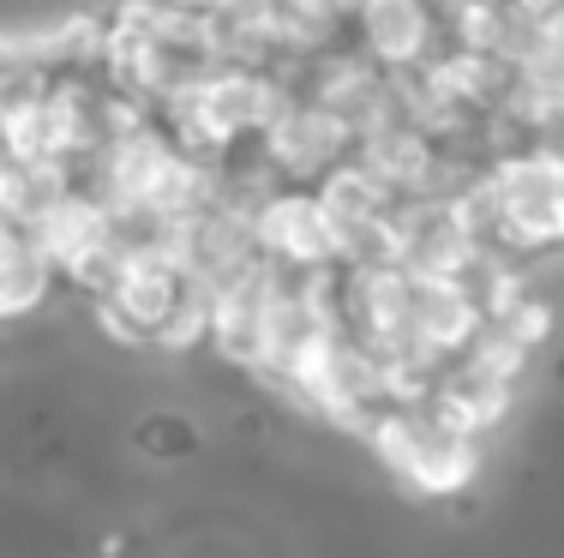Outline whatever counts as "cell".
Segmentation results:
<instances>
[{
  "instance_id": "cell-11",
  "label": "cell",
  "mask_w": 564,
  "mask_h": 558,
  "mask_svg": "<svg viewBox=\"0 0 564 558\" xmlns=\"http://www.w3.org/2000/svg\"><path fill=\"white\" fill-rule=\"evenodd\" d=\"M499 330H505L510 342H522V349H541L546 330H553V307H546V300H522L517 313L499 318Z\"/></svg>"
},
{
  "instance_id": "cell-4",
  "label": "cell",
  "mask_w": 564,
  "mask_h": 558,
  "mask_svg": "<svg viewBox=\"0 0 564 558\" xmlns=\"http://www.w3.org/2000/svg\"><path fill=\"white\" fill-rule=\"evenodd\" d=\"M186 295V276L169 271V264H132L127 276H120V288L97 300V318L102 330L120 342H156V330L169 325V313L181 307Z\"/></svg>"
},
{
  "instance_id": "cell-2",
  "label": "cell",
  "mask_w": 564,
  "mask_h": 558,
  "mask_svg": "<svg viewBox=\"0 0 564 558\" xmlns=\"http://www.w3.org/2000/svg\"><path fill=\"white\" fill-rule=\"evenodd\" d=\"M492 193H499V247H558L564 241V156L546 144L517 151L492 168Z\"/></svg>"
},
{
  "instance_id": "cell-12",
  "label": "cell",
  "mask_w": 564,
  "mask_h": 558,
  "mask_svg": "<svg viewBox=\"0 0 564 558\" xmlns=\"http://www.w3.org/2000/svg\"><path fill=\"white\" fill-rule=\"evenodd\" d=\"M12 73V55H7V36H0V78Z\"/></svg>"
},
{
  "instance_id": "cell-9",
  "label": "cell",
  "mask_w": 564,
  "mask_h": 558,
  "mask_svg": "<svg viewBox=\"0 0 564 558\" xmlns=\"http://www.w3.org/2000/svg\"><path fill=\"white\" fill-rule=\"evenodd\" d=\"M505 408H510V384L487 379V372H475V366L463 361L451 379L433 384V408H426V415L445 420L451 433L475 438V433H487L492 420H505Z\"/></svg>"
},
{
  "instance_id": "cell-3",
  "label": "cell",
  "mask_w": 564,
  "mask_h": 558,
  "mask_svg": "<svg viewBox=\"0 0 564 558\" xmlns=\"http://www.w3.org/2000/svg\"><path fill=\"white\" fill-rule=\"evenodd\" d=\"M252 241H259V252L271 264L282 259L294 271H325L337 259V234H330L318 193H271L252 210Z\"/></svg>"
},
{
  "instance_id": "cell-5",
  "label": "cell",
  "mask_w": 564,
  "mask_h": 558,
  "mask_svg": "<svg viewBox=\"0 0 564 558\" xmlns=\"http://www.w3.org/2000/svg\"><path fill=\"white\" fill-rule=\"evenodd\" d=\"M276 264L264 259L252 276H240L235 288H223L217 300H210V342L228 354V361L264 366V318H271V295H276Z\"/></svg>"
},
{
  "instance_id": "cell-6",
  "label": "cell",
  "mask_w": 564,
  "mask_h": 558,
  "mask_svg": "<svg viewBox=\"0 0 564 558\" xmlns=\"http://www.w3.org/2000/svg\"><path fill=\"white\" fill-rule=\"evenodd\" d=\"M414 283V342L421 354H456L487 330L475 288L451 283V276H409Z\"/></svg>"
},
{
  "instance_id": "cell-7",
  "label": "cell",
  "mask_w": 564,
  "mask_h": 558,
  "mask_svg": "<svg viewBox=\"0 0 564 558\" xmlns=\"http://www.w3.org/2000/svg\"><path fill=\"white\" fill-rule=\"evenodd\" d=\"M348 144L355 139H348L318 102H294V109L264 132V156H271L276 168H289V175H330Z\"/></svg>"
},
{
  "instance_id": "cell-1",
  "label": "cell",
  "mask_w": 564,
  "mask_h": 558,
  "mask_svg": "<svg viewBox=\"0 0 564 558\" xmlns=\"http://www.w3.org/2000/svg\"><path fill=\"white\" fill-rule=\"evenodd\" d=\"M367 438L379 445V457L391 462V469L414 486V493H463V486L480 474L475 438L451 433L445 420L421 415V408H397V415H379Z\"/></svg>"
},
{
  "instance_id": "cell-10",
  "label": "cell",
  "mask_w": 564,
  "mask_h": 558,
  "mask_svg": "<svg viewBox=\"0 0 564 558\" xmlns=\"http://www.w3.org/2000/svg\"><path fill=\"white\" fill-rule=\"evenodd\" d=\"M468 366L487 372V379H499V384H510L522 366H529V349H522V342H510L499 325H487L475 337V349H468Z\"/></svg>"
},
{
  "instance_id": "cell-8",
  "label": "cell",
  "mask_w": 564,
  "mask_h": 558,
  "mask_svg": "<svg viewBox=\"0 0 564 558\" xmlns=\"http://www.w3.org/2000/svg\"><path fill=\"white\" fill-rule=\"evenodd\" d=\"M360 36L384 66H414L433 43V7L426 0H360Z\"/></svg>"
}]
</instances>
